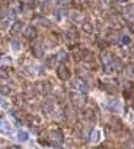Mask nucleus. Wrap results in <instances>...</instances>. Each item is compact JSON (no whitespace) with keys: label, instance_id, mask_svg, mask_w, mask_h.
Segmentation results:
<instances>
[{"label":"nucleus","instance_id":"1","mask_svg":"<svg viewBox=\"0 0 134 149\" xmlns=\"http://www.w3.org/2000/svg\"><path fill=\"white\" fill-rule=\"evenodd\" d=\"M17 137H19V139L21 141V142H26L28 139V134L26 132H20L19 134H17Z\"/></svg>","mask_w":134,"mask_h":149},{"label":"nucleus","instance_id":"2","mask_svg":"<svg viewBox=\"0 0 134 149\" xmlns=\"http://www.w3.org/2000/svg\"><path fill=\"white\" fill-rule=\"evenodd\" d=\"M123 43H124V45H128V43H129V42H131V38H129V37H128V36H124V37H123Z\"/></svg>","mask_w":134,"mask_h":149}]
</instances>
